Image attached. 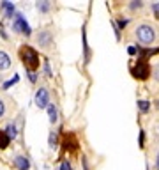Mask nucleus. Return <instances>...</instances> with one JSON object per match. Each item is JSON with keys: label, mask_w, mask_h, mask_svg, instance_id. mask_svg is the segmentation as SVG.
I'll use <instances>...</instances> for the list:
<instances>
[{"label": "nucleus", "mask_w": 159, "mask_h": 170, "mask_svg": "<svg viewBox=\"0 0 159 170\" xmlns=\"http://www.w3.org/2000/svg\"><path fill=\"white\" fill-rule=\"evenodd\" d=\"M136 37L141 44H152L156 41V30L150 25H140L136 28Z\"/></svg>", "instance_id": "1"}, {"label": "nucleus", "mask_w": 159, "mask_h": 170, "mask_svg": "<svg viewBox=\"0 0 159 170\" xmlns=\"http://www.w3.org/2000/svg\"><path fill=\"white\" fill-rule=\"evenodd\" d=\"M23 64L28 67V71H32L34 73V69L36 67H39V57H37V53L32 50V48H25L23 50Z\"/></svg>", "instance_id": "2"}, {"label": "nucleus", "mask_w": 159, "mask_h": 170, "mask_svg": "<svg viewBox=\"0 0 159 170\" xmlns=\"http://www.w3.org/2000/svg\"><path fill=\"white\" fill-rule=\"evenodd\" d=\"M36 105L39 108H48L50 106V94L46 89H39L37 94H36Z\"/></svg>", "instance_id": "3"}, {"label": "nucleus", "mask_w": 159, "mask_h": 170, "mask_svg": "<svg viewBox=\"0 0 159 170\" xmlns=\"http://www.w3.org/2000/svg\"><path fill=\"white\" fill-rule=\"evenodd\" d=\"M13 27H14V30H20V32H23L25 36H28V34H30V27H28V23L25 21L23 16H16Z\"/></svg>", "instance_id": "4"}, {"label": "nucleus", "mask_w": 159, "mask_h": 170, "mask_svg": "<svg viewBox=\"0 0 159 170\" xmlns=\"http://www.w3.org/2000/svg\"><path fill=\"white\" fill-rule=\"evenodd\" d=\"M16 167L20 170H28V167H30V163H28V160L25 158V156H16Z\"/></svg>", "instance_id": "5"}, {"label": "nucleus", "mask_w": 159, "mask_h": 170, "mask_svg": "<svg viewBox=\"0 0 159 170\" xmlns=\"http://www.w3.org/2000/svg\"><path fill=\"white\" fill-rule=\"evenodd\" d=\"M11 66V58L5 52H0V69H7Z\"/></svg>", "instance_id": "6"}, {"label": "nucleus", "mask_w": 159, "mask_h": 170, "mask_svg": "<svg viewBox=\"0 0 159 170\" xmlns=\"http://www.w3.org/2000/svg\"><path fill=\"white\" fill-rule=\"evenodd\" d=\"M134 75L140 76V78H147L149 69H147V66H143V62H138V67L134 69Z\"/></svg>", "instance_id": "7"}, {"label": "nucleus", "mask_w": 159, "mask_h": 170, "mask_svg": "<svg viewBox=\"0 0 159 170\" xmlns=\"http://www.w3.org/2000/svg\"><path fill=\"white\" fill-rule=\"evenodd\" d=\"M48 113H50V122L55 124L57 119H59V117H57V108H55L53 105H50V106H48Z\"/></svg>", "instance_id": "8"}, {"label": "nucleus", "mask_w": 159, "mask_h": 170, "mask_svg": "<svg viewBox=\"0 0 159 170\" xmlns=\"http://www.w3.org/2000/svg\"><path fill=\"white\" fill-rule=\"evenodd\" d=\"M2 11H4L7 16H11V14H13V11H14V7H13V4H11V2H2Z\"/></svg>", "instance_id": "9"}, {"label": "nucleus", "mask_w": 159, "mask_h": 170, "mask_svg": "<svg viewBox=\"0 0 159 170\" xmlns=\"http://www.w3.org/2000/svg\"><path fill=\"white\" fill-rule=\"evenodd\" d=\"M9 136H7V133L5 131H0V149H4V147H7V144H9Z\"/></svg>", "instance_id": "10"}, {"label": "nucleus", "mask_w": 159, "mask_h": 170, "mask_svg": "<svg viewBox=\"0 0 159 170\" xmlns=\"http://www.w3.org/2000/svg\"><path fill=\"white\" fill-rule=\"evenodd\" d=\"M5 133H7V136L13 140V138H16V128H14V124H9L7 126V130H5Z\"/></svg>", "instance_id": "11"}, {"label": "nucleus", "mask_w": 159, "mask_h": 170, "mask_svg": "<svg viewBox=\"0 0 159 170\" xmlns=\"http://www.w3.org/2000/svg\"><path fill=\"white\" fill-rule=\"evenodd\" d=\"M138 106H140L141 112H147V110H149V103H147V101H138Z\"/></svg>", "instance_id": "12"}, {"label": "nucleus", "mask_w": 159, "mask_h": 170, "mask_svg": "<svg viewBox=\"0 0 159 170\" xmlns=\"http://www.w3.org/2000/svg\"><path fill=\"white\" fill-rule=\"evenodd\" d=\"M55 144H57V135H55V133H51V135H50V147L53 149V147H55Z\"/></svg>", "instance_id": "13"}, {"label": "nucleus", "mask_w": 159, "mask_h": 170, "mask_svg": "<svg viewBox=\"0 0 159 170\" xmlns=\"http://www.w3.org/2000/svg\"><path fill=\"white\" fill-rule=\"evenodd\" d=\"M37 7H39L41 11H48V7H50V2H39V4H37Z\"/></svg>", "instance_id": "14"}, {"label": "nucleus", "mask_w": 159, "mask_h": 170, "mask_svg": "<svg viewBox=\"0 0 159 170\" xmlns=\"http://www.w3.org/2000/svg\"><path fill=\"white\" fill-rule=\"evenodd\" d=\"M152 11H154V14H156V18L159 19V2H156V4H152Z\"/></svg>", "instance_id": "15"}, {"label": "nucleus", "mask_w": 159, "mask_h": 170, "mask_svg": "<svg viewBox=\"0 0 159 170\" xmlns=\"http://www.w3.org/2000/svg\"><path fill=\"white\" fill-rule=\"evenodd\" d=\"M14 82H18V76H14V78H13V80H11V82H5V83H4V87H5V89H7V87H11V85H13V83H14Z\"/></svg>", "instance_id": "16"}, {"label": "nucleus", "mask_w": 159, "mask_h": 170, "mask_svg": "<svg viewBox=\"0 0 159 170\" xmlns=\"http://www.w3.org/2000/svg\"><path fill=\"white\" fill-rule=\"evenodd\" d=\"M60 170H71V165H69L67 161H64V163L60 165Z\"/></svg>", "instance_id": "17"}, {"label": "nucleus", "mask_w": 159, "mask_h": 170, "mask_svg": "<svg viewBox=\"0 0 159 170\" xmlns=\"http://www.w3.org/2000/svg\"><path fill=\"white\" fill-rule=\"evenodd\" d=\"M4 112H5V105H4V101L0 99V117L4 115Z\"/></svg>", "instance_id": "18"}, {"label": "nucleus", "mask_w": 159, "mask_h": 170, "mask_svg": "<svg viewBox=\"0 0 159 170\" xmlns=\"http://www.w3.org/2000/svg\"><path fill=\"white\" fill-rule=\"evenodd\" d=\"M136 7H141V2H131V9H136Z\"/></svg>", "instance_id": "19"}, {"label": "nucleus", "mask_w": 159, "mask_h": 170, "mask_svg": "<svg viewBox=\"0 0 159 170\" xmlns=\"http://www.w3.org/2000/svg\"><path fill=\"white\" fill-rule=\"evenodd\" d=\"M154 78L159 82V66H156V67H154Z\"/></svg>", "instance_id": "20"}, {"label": "nucleus", "mask_w": 159, "mask_h": 170, "mask_svg": "<svg viewBox=\"0 0 159 170\" xmlns=\"http://www.w3.org/2000/svg\"><path fill=\"white\" fill-rule=\"evenodd\" d=\"M28 78H30V82H36V75L32 71H28Z\"/></svg>", "instance_id": "21"}, {"label": "nucleus", "mask_w": 159, "mask_h": 170, "mask_svg": "<svg viewBox=\"0 0 159 170\" xmlns=\"http://www.w3.org/2000/svg\"><path fill=\"white\" fill-rule=\"evenodd\" d=\"M44 69H46V75L51 76V71H50V66H48V62H46V66H44Z\"/></svg>", "instance_id": "22"}, {"label": "nucleus", "mask_w": 159, "mask_h": 170, "mask_svg": "<svg viewBox=\"0 0 159 170\" xmlns=\"http://www.w3.org/2000/svg\"><path fill=\"white\" fill-rule=\"evenodd\" d=\"M129 53H131V55H133V53H136V48H134V46H131V48H129Z\"/></svg>", "instance_id": "23"}, {"label": "nucleus", "mask_w": 159, "mask_h": 170, "mask_svg": "<svg viewBox=\"0 0 159 170\" xmlns=\"http://www.w3.org/2000/svg\"><path fill=\"white\" fill-rule=\"evenodd\" d=\"M158 165H159V161H158Z\"/></svg>", "instance_id": "24"}]
</instances>
